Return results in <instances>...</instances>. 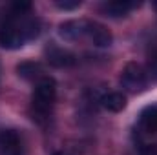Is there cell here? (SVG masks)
<instances>
[{
  "mask_svg": "<svg viewBox=\"0 0 157 155\" xmlns=\"http://www.w3.org/2000/svg\"><path fill=\"white\" fill-rule=\"evenodd\" d=\"M40 35V20L29 13H11L0 28V46L6 49H18L26 42Z\"/></svg>",
  "mask_w": 157,
  "mask_h": 155,
  "instance_id": "obj_1",
  "label": "cell"
},
{
  "mask_svg": "<svg viewBox=\"0 0 157 155\" xmlns=\"http://www.w3.org/2000/svg\"><path fill=\"white\" fill-rule=\"evenodd\" d=\"M57 99V84L51 77H42L35 86L33 97H31V113L33 119L44 122L51 113V108Z\"/></svg>",
  "mask_w": 157,
  "mask_h": 155,
  "instance_id": "obj_2",
  "label": "cell"
},
{
  "mask_svg": "<svg viewBox=\"0 0 157 155\" xmlns=\"http://www.w3.org/2000/svg\"><path fill=\"white\" fill-rule=\"evenodd\" d=\"M148 82V73L146 70L137 64V62H128L121 73V84L122 88H126L128 91H141Z\"/></svg>",
  "mask_w": 157,
  "mask_h": 155,
  "instance_id": "obj_3",
  "label": "cell"
},
{
  "mask_svg": "<svg viewBox=\"0 0 157 155\" xmlns=\"http://www.w3.org/2000/svg\"><path fill=\"white\" fill-rule=\"evenodd\" d=\"M44 55H46L48 64L53 66V68H71V66L77 64L75 53H71L70 49L60 47V46H57V44H49V46L46 47Z\"/></svg>",
  "mask_w": 157,
  "mask_h": 155,
  "instance_id": "obj_4",
  "label": "cell"
},
{
  "mask_svg": "<svg viewBox=\"0 0 157 155\" xmlns=\"http://www.w3.org/2000/svg\"><path fill=\"white\" fill-rule=\"evenodd\" d=\"M86 39L97 47H110L112 42H113V35L106 26H102L99 22H93V20H88V24H86Z\"/></svg>",
  "mask_w": 157,
  "mask_h": 155,
  "instance_id": "obj_5",
  "label": "cell"
},
{
  "mask_svg": "<svg viewBox=\"0 0 157 155\" xmlns=\"http://www.w3.org/2000/svg\"><path fill=\"white\" fill-rule=\"evenodd\" d=\"M86 24H88V20H84V18L68 20V22L59 26V35L64 40H70V42H77L80 39H86Z\"/></svg>",
  "mask_w": 157,
  "mask_h": 155,
  "instance_id": "obj_6",
  "label": "cell"
},
{
  "mask_svg": "<svg viewBox=\"0 0 157 155\" xmlns=\"http://www.w3.org/2000/svg\"><path fill=\"white\" fill-rule=\"evenodd\" d=\"M0 155H22V142L15 130L0 131Z\"/></svg>",
  "mask_w": 157,
  "mask_h": 155,
  "instance_id": "obj_7",
  "label": "cell"
},
{
  "mask_svg": "<svg viewBox=\"0 0 157 155\" xmlns=\"http://www.w3.org/2000/svg\"><path fill=\"white\" fill-rule=\"evenodd\" d=\"M139 6H141L139 2L113 0V2H106L102 6V13H104V17H110V18H121V17H126L132 9H135Z\"/></svg>",
  "mask_w": 157,
  "mask_h": 155,
  "instance_id": "obj_8",
  "label": "cell"
},
{
  "mask_svg": "<svg viewBox=\"0 0 157 155\" xmlns=\"http://www.w3.org/2000/svg\"><path fill=\"white\" fill-rule=\"evenodd\" d=\"M101 106H102L104 110H108V112H113V113L122 112V110L126 108V97H124L122 93H119V91L106 93V95H102V99H101Z\"/></svg>",
  "mask_w": 157,
  "mask_h": 155,
  "instance_id": "obj_9",
  "label": "cell"
},
{
  "mask_svg": "<svg viewBox=\"0 0 157 155\" xmlns=\"http://www.w3.org/2000/svg\"><path fill=\"white\" fill-rule=\"evenodd\" d=\"M139 124L146 130V131H152L157 133V104H150L146 106L141 115H139Z\"/></svg>",
  "mask_w": 157,
  "mask_h": 155,
  "instance_id": "obj_10",
  "label": "cell"
},
{
  "mask_svg": "<svg viewBox=\"0 0 157 155\" xmlns=\"http://www.w3.org/2000/svg\"><path fill=\"white\" fill-rule=\"evenodd\" d=\"M17 73L18 77L26 78V80H35V78H42V66L39 62H33V60H28V62H20L17 66Z\"/></svg>",
  "mask_w": 157,
  "mask_h": 155,
  "instance_id": "obj_11",
  "label": "cell"
},
{
  "mask_svg": "<svg viewBox=\"0 0 157 155\" xmlns=\"http://www.w3.org/2000/svg\"><path fill=\"white\" fill-rule=\"evenodd\" d=\"M55 4L60 9H77L80 6V0H57Z\"/></svg>",
  "mask_w": 157,
  "mask_h": 155,
  "instance_id": "obj_12",
  "label": "cell"
},
{
  "mask_svg": "<svg viewBox=\"0 0 157 155\" xmlns=\"http://www.w3.org/2000/svg\"><path fill=\"white\" fill-rule=\"evenodd\" d=\"M139 155H157V144H143L139 148Z\"/></svg>",
  "mask_w": 157,
  "mask_h": 155,
  "instance_id": "obj_13",
  "label": "cell"
},
{
  "mask_svg": "<svg viewBox=\"0 0 157 155\" xmlns=\"http://www.w3.org/2000/svg\"><path fill=\"white\" fill-rule=\"evenodd\" d=\"M148 73L154 78H157V53L150 59V64H148Z\"/></svg>",
  "mask_w": 157,
  "mask_h": 155,
  "instance_id": "obj_14",
  "label": "cell"
},
{
  "mask_svg": "<svg viewBox=\"0 0 157 155\" xmlns=\"http://www.w3.org/2000/svg\"><path fill=\"white\" fill-rule=\"evenodd\" d=\"M53 155H68V153H64V152H55Z\"/></svg>",
  "mask_w": 157,
  "mask_h": 155,
  "instance_id": "obj_15",
  "label": "cell"
},
{
  "mask_svg": "<svg viewBox=\"0 0 157 155\" xmlns=\"http://www.w3.org/2000/svg\"><path fill=\"white\" fill-rule=\"evenodd\" d=\"M154 7H155V9H157V2H154Z\"/></svg>",
  "mask_w": 157,
  "mask_h": 155,
  "instance_id": "obj_16",
  "label": "cell"
}]
</instances>
